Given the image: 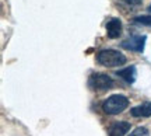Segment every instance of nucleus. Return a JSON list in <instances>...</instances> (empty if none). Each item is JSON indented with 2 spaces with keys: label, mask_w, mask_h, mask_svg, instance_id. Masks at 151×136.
<instances>
[{
  "label": "nucleus",
  "mask_w": 151,
  "mask_h": 136,
  "mask_svg": "<svg viewBox=\"0 0 151 136\" xmlns=\"http://www.w3.org/2000/svg\"><path fill=\"white\" fill-rule=\"evenodd\" d=\"M116 76L122 77L124 82L127 83H134L136 77H137V70H136L134 66H129V67H124V69H120V70L116 72Z\"/></svg>",
  "instance_id": "nucleus-7"
},
{
  "label": "nucleus",
  "mask_w": 151,
  "mask_h": 136,
  "mask_svg": "<svg viewBox=\"0 0 151 136\" xmlns=\"http://www.w3.org/2000/svg\"><path fill=\"white\" fill-rule=\"evenodd\" d=\"M129 107V100L124 95L120 94H115L108 97L102 104V109L105 114L108 115H118L120 112H123L124 109Z\"/></svg>",
  "instance_id": "nucleus-2"
},
{
  "label": "nucleus",
  "mask_w": 151,
  "mask_h": 136,
  "mask_svg": "<svg viewBox=\"0 0 151 136\" xmlns=\"http://www.w3.org/2000/svg\"><path fill=\"white\" fill-rule=\"evenodd\" d=\"M122 33V21L119 18H111L106 22V34L111 39L119 38V35Z\"/></svg>",
  "instance_id": "nucleus-5"
},
{
  "label": "nucleus",
  "mask_w": 151,
  "mask_h": 136,
  "mask_svg": "<svg viewBox=\"0 0 151 136\" xmlns=\"http://www.w3.org/2000/svg\"><path fill=\"white\" fill-rule=\"evenodd\" d=\"M97 62L105 67H118L126 63V56L115 49H104L97 55Z\"/></svg>",
  "instance_id": "nucleus-1"
},
{
  "label": "nucleus",
  "mask_w": 151,
  "mask_h": 136,
  "mask_svg": "<svg viewBox=\"0 0 151 136\" xmlns=\"http://www.w3.org/2000/svg\"><path fill=\"white\" fill-rule=\"evenodd\" d=\"M129 136H148V131H147V128H144V126H139Z\"/></svg>",
  "instance_id": "nucleus-10"
},
{
  "label": "nucleus",
  "mask_w": 151,
  "mask_h": 136,
  "mask_svg": "<svg viewBox=\"0 0 151 136\" xmlns=\"http://www.w3.org/2000/svg\"><path fill=\"white\" fill-rule=\"evenodd\" d=\"M134 22H139V24H143V25H151V16H140L136 17Z\"/></svg>",
  "instance_id": "nucleus-9"
},
{
  "label": "nucleus",
  "mask_w": 151,
  "mask_h": 136,
  "mask_svg": "<svg viewBox=\"0 0 151 136\" xmlns=\"http://www.w3.org/2000/svg\"><path fill=\"white\" fill-rule=\"evenodd\" d=\"M148 11H150V13H151V6H150V7H148Z\"/></svg>",
  "instance_id": "nucleus-11"
},
{
  "label": "nucleus",
  "mask_w": 151,
  "mask_h": 136,
  "mask_svg": "<svg viewBox=\"0 0 151 136\" xmlns=\"http://www.w3.org/2000/svg\"><path fill=\"white\" fill-rule=\"evenodd\" d=\"M146 37H132V38L126 39L122 42V46L124 49H129V51H134V52H143L144 51V44H146Z\"/></svg>",
  "instance_id": "nucleus-4"
},
{
  "label": "nucleus",
  "mask_w": 151,
  "mask_h": 136,
  "mask_svg": "<svg viewBox=\"0 0 151 136\" xmlns=\"http://www.w3.org/2000/svg\"><path fill=\"white\" fill-rule=\"evenodd\" d=\"M88 86L92 90H99V91H105L113 86V80L106 75H101V73H94L88 79Z\"/></svg>",
  "instance_id": "nucleus-3"
},
{
  "label": "nucleus",
  "mask_w": 151,
  "mask_h": 136,
  "mask_svg": "<svg viewBox=\"0 0 151 136\" xmlns=\"http://www.w3.org/2000/svg\"><path fill=\"white\" fill-rule=\"evenodd\" d=\"M132 115L136 118H148L151 116V103H143L132 108Z\"/></svg>",
  "instance_id": "nucleus-8"
},
{
  "label": "nucleus",
  "mask_w": 151,
  "mask_h": 136,
  "mask_svg": "<svg viewBox=\"0 0 151 136\" xmlns=\"http://www.w3.org/2000/svg\"><path fill=\"white\" fill-rule=\"evenodd\" d=\"M130 131V124L126 121H120V122H115L111 128H109V136H124Z\"/></svg>",
  "instance_id": "nucleus-6"
}]
</instances>
